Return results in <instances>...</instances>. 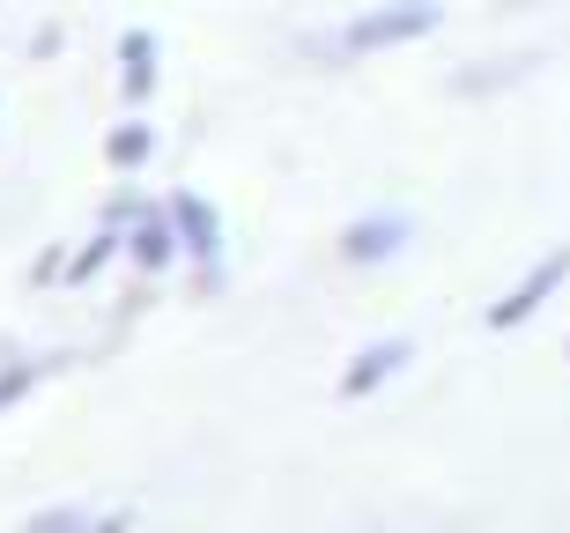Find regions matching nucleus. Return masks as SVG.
I'll list each match as a JSON object with an SVG mask.
<instances>
[{
  "instance_id": "1",
  "label": "nucleus",
  "mask_w": 570,
  "mask_h": 533,
  "mask_svg": "<svg viewBox=\"0 0 570 533\" xmlns=\"http://www.w3.org/2000/svg\"><path fill=\"white\" fill-rule=\"evenodd\" d=\"M444 22L438 0H371L363 16H348L318 52H341V60H371V52H401V45H423Z\"/></svg>"
},
{
  "instance_id": "2",
  "label": "nucleus",
  "mask_w": 570,
  "mask_h": 533,
  "mask_svg": "<svg viewBox=\"0 0 570 533\" xmlns=\"http://www.w3.org/2000/svg\"><path fill=\"white\" fill-rule=\"evenodd\" d=\"M170 208V223H178V245H186V267H193V289H200V297H215V289H223V208H215L208 193H193V186H178L164 200Z\"/></svg>"
},
{
  "instance_id": "3",
  "label": "nucleus",
  "mask_w": 570,
  "mask_h": 533,
  "mask_svg": "<svg viewBox=\"0 0 570 533\" xmlns=\"http://www.w3.org/2000/svg\"><path fill=\"white\" fill-rule=\"evenodd\" d=\"M563 282H570V237H563V245H549V253H541V259L527 267V275H519V282L504 289V297L489 304L482 326H489V334H519V326H527L533 312H541V304H549L556 289H563Z\"/></svg>"
},
{
  "instance_id": "4",
  "label": "nucleus",
  "mask_w": 570,
  "mask_h": 533,
  "mask_svg": "<svg viewBox=\"0 0 570 533\" xmlns=\"http://www.w3.org/2000/svg\"><path fill=\"white\" fill-rule=\"evenodd\" d=\"M407 363H415V342H407V334H379V342H363L356 356L341 363V401H371V393H385V385L401 378Z\"/></svg>"
},
{
  "instance_id": "5",
  "label": "nucleus",
  "mask_w": 570,
  "mask_h": 533,
  "mask_svg": "<svg viewBox=\"0 0 570 533\" xmlns=\"http://www.w3.org/2000/svg\"><path fill=\"white\" fill-rule=\"evenodd\" d=\"M407 237H415V215L371 208V215H356V223L341 230V259H348V267H385V259L407 253Z\"/></svg>"
},
{
  "instance_id": "6",
  "label": "nucleus",
  "mask_w": 570,
  "mask_h": 533,
  "mask_svg": "<svg viewBox=\"0 0 570 533\" xmlns=\"http://www.w3.org/2000/svg\"><path fill=\"white\" fill-rule=\"evenodd\" d=\"M178 259H186V245H178V223H170L164 200H148V208L127 223V267H134L141 282H156V275H170Z\"/></svg>"
},
{
  "instance_id": "7",
  "label": "nucleus",
  "mask_w": 570,
  "mask_h": 533,
  "mask_svg": "<svg viewBox=\"0 0 570 533\" xmlns=\"http://www.w3.org/2000/svg\"><path fill=\"white\" fill-rule=\"evenodd\" d=\"M156 60H164L156 30H141V22H134L127 38H119V97H127V111H141L148 97H156Z\"/></svg>"
},
{
  "instance_id": "8",
  "label": "nucleus",
  "mask_w": 570,
  "mask_h": 533,
  "mask_svg": "<svg viewBox=\"0 0 570 533\" xmlns=\"http://www.w3.org/2000/svg\"><path fill=\"white\" fill-rule=\"evenodd\" d=\"M111 259H127V230H119V223H97V230H89L82 245L67 253V289H89V282L105 275Z\"/></svg>"
},
{
  "instance_id": "9",
  "label": "nucleus",
  "mask_w": 570,
  "mask_h": 533,
  "mask_svg": "<svg viewBox=\"0 0 570 533\" xmlns=\"http://www.w3.org/2000/svg\"><path fill=\"white\" fill-rule=\"evenodd\" d=\"M148 156H156V127H148V119H119V127L105 134V164H111L119 178L148 171Z\"/></svg>"
},
{
  "instance_id": "10",
  "label": "nucleus",
  "mask_w": 570,
  "mask_h": 533,
  "mask_svg": "<svg viewBox=\"0 0 570 533\" xmlns=\"http://www.w3.org/2000/svg\"><path fill=\"white\" fill-rule=\"evenodd\" d=\"M533 67H541V52H504V67H466V75H452V89H460V97H489V89L527 82Z\"/></svg>"
},
{
  "instance_id": "11",
  "label": "nucleus",
  "mask_w": 570,
  "mask_h": 533,
  "mask_svg": "<svg viewBox=\"0 0 570 533\" xmlns=\"http://www.w3.org/2000/svg\"><path fill=\"white\" fill-rule=\"evenodd\" d=\"M38 378H45L38 356H0V415L30 401V393H38Z\"/></svg>"
},
{
  "instance_id": "12",
  "label": "nucleus",
  "mask_w": 570,
  "mask_h": 533,
  "mask_svg": "<svg viewBox=\"0 0 570 533\" xmlns=\"http://www.w3.org/2000/svg\"><path fill=\"white\" fill-rule=\"evenodd\" d=\"M82 526H97L82 504H45V512H30V533H82Z\"/></svg>"
},
{
  "instance_id": "13",
  "label": "nucleus",
  "mask_w": 570,
  "mask_h": 533,
  "mask_svg": "<svg viewBox=\"0 0 570 533\" xmlns=\"http://www.w3.org/2000/svg\"><path fill=\"white\" fill-rule=\"evenodd\" d=\"M141 208H148V200H141L134 186H111V193H105V215H97V223H119V230H127V223H134Z\"/></svg>"
},
{
  "instance_id": "14",
  "label": "nucleus",
  "mask_w": 570,
  "mask_h": 533,
  "mask_svg": "<svg viewBox=\"0 0 570 533\" xmlns=\"http://www.w3.org/2000/svg\"><path fill=\"white\" fill-rule=\"evenodd\" d=\"M30 282H67V245H45V253L30 259Z\"/></svg>"
},
{
  "instance_id": "15",
  "label": "nucleus",
  "mask_w": 570,
  "mask_h": 533,
  "mask_svg": "<svg viewBox=\"0 0 570 533\" xmlns=\"http://www.w3.org/2000/svg\"><path fill=\"white\" fill-rule=\"evenodd\" d=\"M52 52H60V22H45L38 38H30V60H52Z\"/></svg>"
},
{
  "instance_id": "16",
  "label": "nucleus",
  "mask_w": 570,
  "mask_h": 533,
  "mask_svg": "<svg viewBox=\"0 0 570 533\" xmlns=\"http://www.w3.org/2000/svg\"><path fill=\"white\" fill-rule=\"evenodd\" d=\"M563 356H570V334H563Z\"/></svg>"
}]
</instances>
